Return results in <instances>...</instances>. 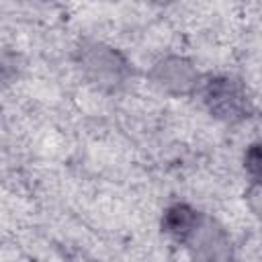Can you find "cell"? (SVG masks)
<instances>
[{
    "instance_id": "6da1fadb",
    "label": "cell",
    "mask_w": 262,
    "mask_h": 262,
    "mask_svg": "<svg viewBox=\"0 0 262 262\" xmlns=\"http://www.w3.org/2000/svg\"><path fill=\"white\" fill-rule=\"evenodd\" d=\"M74 63L80 76L102 92H119L135 76L131 59L115 45L98 39H82L74 49Z\"/></svg>"
},
{
    "instance_id": "7a4b0ae2",
    "label": "cell",
    "mask_w": 262,
    "mask_h": 262,
    "mask_svg": "<svg viewBox=\"0 0 262 262\" xmlns=\"http://www.w3.org/2000/svg\"><path fill=\"white\" fill-rule=\"evenodd\" d=\"M209 115L221 123L237 125L254 115V100L248 86L229 74L203 78L196 92Z\"/></svg>"
},
{
    "instance_id": "3957f363",
    "label": "cell",
    "mask_w": 262,
    "mask_h": 262,
    "mask_svg": "<svg viewBox=\"0 0 262 262\" xmlns=\"http://www.w3.org/2000/svg\"><path fill=\"white\" fill-rule=\"evenodd\" d=\"M147 80L156 90L180 98L199 92L203 74L192 59L178 53H168L151 63V68L147 70Z\"/></svg>"
},
{
    "instance_id": "277c9868",
    "label": "cell",
    "mask_w": 262,
    "mask_h": 262,
    "mask_svg": "<svg viewBox=\"0 0 262 262\" xmlns=\"http://www.w3.org/2000/svg\"><path fill=\"white\" fill-rule=\"evenodd\" d=\"M199 262H231L233 242L227 229L207 213H203L194 231L182 244Z\"/></svg>"
},
{
    "instance_id": "5b68a950",
    "label": "cell",
    "mask_w": 262,
    "mask_h": 262,
    "mask_svg": "<svg viewBox=\"0 0 262 262\" xmlns=\"http://www.w3.org/2000/svg\"><path fill=\"white\" fill-rule=\"evenodd\" d=\"M201 217H203V211H199L190 203L176 201V203H170L164 209L162 219H160V227L170 239H174L178 244H184L188 239V235L194 231Z\"/></svg>"
},
{
    "instance_id": "8992f818",
    "label": "cell",
    "mask_w": 262,
    "mask_h": 262,
    "mask_svg": "<svg viewBox=\"0 0 262 262\" xmlns=\"http://www.w3.org/2000/svg\"><path fill=\"white\" fill-rule=\"evenodd\" d=\"M23 70V61L20 55L8 49H0V86L12 84Z\"/></svg>"
},
{
    "instance_id": "52a82bcc",
    "label": "cell",
    "mask_w": 262,
    "mask_h": 262,
    "mask_svg": "<svg viewBox=\"0 0 262 262\" xmlns=\"http://www.w3.org/2000/svg\"><path fill=\"white\" fill-rule=\"evenodd\" d=\"M244 168H246V174L250 176V180L254 184H258V180H260V145L258 143L248 145V149L244 154Z\"/></svg>"
}]
</instances>
